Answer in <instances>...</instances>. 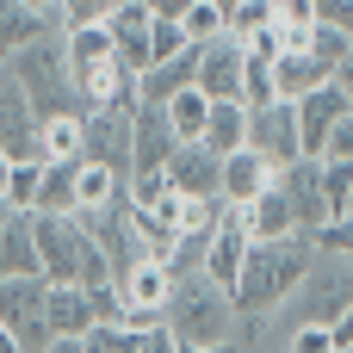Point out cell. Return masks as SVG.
<instances>
[{
	"label": "cell",
	"instance_id": "obj_1",
	"mask_svg": "<svg viewBox=\"0 0 353 353\" xmlns=\"http://www.w3.org/2000/svg\"><path fill=\"white\" fill-rule=\"evenodd\" d=\"M310 261H316V230L254 236V242H248V261H242V273H236V285H230L236 310H242V316H273V310L298 292V279H304Z\"/></svg>",
	"mask_w": 353,
	"mask_h": 353
},
{
	"label": "cell",
	"instance_id": "obj_2",
	"mask_svg": "<svg viewBox=\"0 0 353 353\" xmlns=\"http://www.w3.org/2000/svg\"><path fill=\"white\" fill-rule=\"evenodd\" d=\"M62 37H68V68H74V93H81L87 112H99V105H137V68L118 56L105 19L68 25Z\"/></svg>",
	"mask_w": 353,
	"mask_h": 353
},
{
	"label": "cell",
	"instance_id": "obj_3",
	"mask_svg": "<svg viewBox=\"0 0 353 353\" xmlns=\"http://www.w3.org/2000/svg\"><path fill=\"white\" fill-rule=\"evenodd\" d=\"M161 316H168V329H174V347H186V353L230 347V335H236V298H230V285H217L211 273L174 279Z\"/></svg>",
	"mask_w": 353,
	"mask_h": 353
},
{
	"label": "cell",
	"instance_id": "obj_4",
	"mask_svg": "<svg viewBox=\"0 0 353 353\" xmlns=\"http://www.w3.org/2000/svg\"><path fill=\"white\" fill-rule=\"evenodd\" d=\"M12 81L31 93L37 118H56V112H87L81 93H74V68H68V37L62 31H37L31 43H19L6 56Z\"/></svg>",
	"mask_w": 353,
	"mask_h": 353
},
{
	"label": "cell",
	"instance_id": "obj_5",
	"mask_svg": "<svg viewBox=\"0 0 353 353\" xmlns=\"http://www.w3.org/2000/svg\"><path fill=\"white\" fill-rule=\"evenodd\" d=\"M31 230H37V267L43 279H112V254L87 236V223L74 211H31Z\"/></svg>",
	"mask_w": 353,
	"mask_h": 353
},
{
	"label": "cell",
	"instance_id": "obj_6",
	"mask_svg": "<svg viewBox=\"0 0 353 353\" xmlns=\"http://www.w3.org/2000/svg\"><path fill=\"white\" fill-rule=\"evenodd\" d=\"M0 323L19 335V353H50V279L43 273H6L0 279Z\"/></svg>",
	"mask_w": 353,
	"mask_h": 353
},
{
	"label": "cell",
	"instance_id": "obj_7",
	"mask_svg": "<svg viewBox=\"0 0 353 353\" xmlns=\"http://www.w3.org/2000/svg\"><path fill=\"white\" fill-rule=\"evenodd\" d=\"M248 143L261 155H273L279 168L304 155V137H298V99H267V105H248Z\"/></svg>",
	"mask_w": 353,
	"mask_h": 353
},
{
	"label": "cell",
	"instance_id": "obj_8",
	"mask_svg": "<svg viewBox=\"0 0 353 353\" xmlns=\"http://www.w3.org/2000/svg\"><path fill=\"white\" fill-rule=\"evenodd\" d=\"M37 105H31V93L12 81V68L0 62V149L12 155V161H25V155H43V143H37Z\"/></svg>",
	"mask_w": 353,
	"mask_h": 353
},
{
	"label": "cell",
	"instance_id": "obj_9",
	"mask_svg": "<svg viewBox=\"0 0 353 353\" xmlns=\"http://www.w3.org/2000/svg\"><path fill=\"white\" fill-rule=\"evenodd\" d=\"M174 124H168V105L161 99H137V112H130V174H155V168H168V155H174Z\"/></svg>",
	"mask_w": 353,
	"mask_h": 353
},
{
	"label": "cell",
	"instance_id": "obj_10",
	"mask_svg": "<svg viewBox=\"0 0 353 353\" xmlns=\"http://www.w3.org/2000/svg\"><path fill=\"white\" fill-rule=\"evenodd\" d=\"M242 68H248V43L242 37H211L199 43V87L211 99H242Z\"/></svg>",
	"mask_w": 353,
	"mask_h": 353
},
{
	"label": "cell",
	"instance_id": "obj_11",
	"mask_svg": "<svg viewBox=\"0 0 353 353\" xmlns=\"http://www.w3.org/2000/svg\"><path fill=\"white\" fill-rule=\"evenodd\" d=\"M130 112H137V105H99V112H87V143H81V155H87V161H112L118 174H130Z\"/></svg>",
	"mask_w": 353,
	"mask_h": 353
},
{
	"label": "cell",
	"instance_id": "obj_12",
	"mask_svg": "<svg viewBox=\"0 0 353 353\" xmlns=\"http://www.w3.org/2000/svg\"><path fill=\"white\" fill-rule=\"evenodd\" d=\"M99 323V304H93V285L81 279H50V329L56 341H81L87 347V329ZM50 341V347H56Z\"/></svg>",
	"mask_w": 353,
	"mask_h": 353
},
{
	"label": "cell",
	"instance_id": "obj_13",
	"mask_svg": "<svg viewBox=\"0 0 353 353\" xmlns=\"http://www.w3.org/2000/svg\"><path fill=\"white\" fill-rule=\"evenodd\" d=\"M248 223H242V211L236 205H223V217H217V230H211V242H205V273L217 279V285H236V273H242V261H248Z\"/></svg>",
	"mask_w": 353,
	"mask_h": 353
},
{
	"label": "cell",
	"instance_id": "obj_14",
	"mask_svg": "<svg viewBox=\"0 0 353 353\" xmlns=\"http://www.w3.org/2000/svg\"><path fill=\"white\" fill-rule=\"evenodd\" d=\"M168 180H174V192H217V199H223V155L205 149L199 137H192V143H174Z\"/></svg>",
	"mask_w": 353,
	"mask_h": 353
},
{
	"label": "cell",
	"instance_id": "obj_15",
	"mask_svg": "<svg viewBox=\"0 0 353 353\" xmlns=\"http://www.w3.org/2000/svg\"><path fill=\"white\" fill-rule=\"evenodd\" d=\"M279 180V161L273 155H261L254 143H242V149H230L223 155V205H248L254 192H267Z\"/></svg>",
	"mask_w": 353,
	"mask_h": 353
},
{
	"label": "cell",
	"instance_id": "obj_16",
	"mask_svg": "<svg viewBox=\"0 0 353 353\" xmlns=\"http://www.w3.org/2000/svg\"><path fill=\"white\" fill-rule=\"evenodd\" d=\"M323 81H335V62H323L310 43H285V50L273 56V87H279V99H304V93L323 87Z\"/></svg>",
	"mask_w": 353,
	"mask_h": 353
},
{
	"label": "cell",
	"instance_id": "obj_17",
	"mask_svg": "<svg viewBox=\"0 0 353 353\" xmlns=\"http://www.w3.org/2000/svg\"><path fill=\"white\" fill-rule=\"evenodd\" d=\"M341 112H347L341 81H323V87H310V93L298 99V137H304V155H323V137L335 130Z\"/></svg>",
	"mask_w": 353,
	"mask_h": 353
},
{
	"label": "cell",
	"instance_id": "obj_18",
	"mask_svg": "<svg viewBox=\"0 0 353 353\" xmlns=\"http://www.w3.org/2000/svg\"><path fill=\"white\" fill-rule=\"evenodd\" d=\"M6 273H43L37 267V230H31V211L6 205L0 199V279Z\"/></svg>",
	"mask_w": 353,
	"mask_h": 353
},
{
	"label": "cell",
	"instance_id": "obj_19",
	"mask_svg": "<svg viewBox=\"0 0 353 353\" xmlns=\"http://www.w3.org/2000/svg\"><path fill=\"white\" fill-rule=\"evenodd\" d=\"M242 211V223H248V236H285V230H304L298 223V205H292V192L273 180L267 192H254L248 205H236Z\"/></svg>",
	"mask_w": 353,
	"mask_h": 353
},
{
	"label": "cell",
	"instance_id": "obj_20",
	"mask_svg": "<svg viewBox=\"0 0 353 353\" xmlns=\"http://www.w3.org/2000/svg\"><path fill=\"white\" fill-rule=\"evenodd\" d=\"M186 81H199V43H186L180 56L143 68V74H137V99H168V93H180Z\"/></svg>",
	"mask_w": 353,
	"mask_h": 353
},
{
	"label": "cell",
	"instance_id": "obj_21",
	"mask_svg": "<svg viewBox=\"0 0 353 353\" xmlns=\"http://www.w3.org/2000/svg\"><path fill=\"white\" fill-rule=\"evenodd\" d=\"M199 143L217 149V155L242 149V143H248V105H242V99H211V118H205V137H199Z\"/></svg>",
	"mask_w": 353,
	"mask_h": 353
},
{
	"label": "cell",
	"instance_id": "obj_22",
	"mask_svg": "<svg viewBox=\"0 0 353 353\" xmlns=\"http://www.w3.org/2000/svg\"><path fill=\"white\" fill-rule=\"evenodd\" d=\"M161 105H168V124H174V137H180V143L205 137V118H211V93H205L199 81H186L180 93H168Z\"/></svg>",
	"mask_w": 353,
	"mask_h": 353
},
{
	"label": "cell",
	"instance_id": "obj_23",
	"mask_svg": "<svg viewBox=\"0 0 353 353\" xmlns=\"http://www.w3.org/2000/svg\"><path fill=\"white\" fill-rule=\"evenodd\" d=\"M37 31H56L37 6H25V0H0V62L19 50V43H31Z\"/></svg>",
	"mask_w": 353,
	"mask_h": 353
},
{
	"label": "cell",
	"instance_id": "obj_24",
	"mask_svg": "<svg viewBox=\"0 0 353 353\" xmlns=\"http://www.w3.org/2000/svg\"><path fill=\"white\" fill-rule=\"evenodd\" d=\"M74 174H81V161H50V168H43L37 211H81V199H74Z\"/></svg>",
	"mask_w": 353,
	"mask_h": 353
},
{
	"label": "cell",
	"instance_id": "obj_25",
	"mask_svg": "<svg viewBox=\"0 0 353 353\" xmlns=\"http://www.w3.org/2000/svg\"><path fill=\"white\" fill-rule=\"evenodd\" d=\"M43 155H25V161H12V174H6V205H19V211H37V192H43Z\"/></svg>",
	"mask_w": 353,
	"mask_h": 353
},
{
	"label": "cell",
	"instance_id": "obj_26",
	"mask_svg": "<svg viewBox=\"0 0 353 353\" xmlns=\"http://www.w3.org/2000/svg\"><path fill=\"white\" fill-rule=\"evenodd\" d=\"M180 31H186L192 43H211V37H223V31H230V12H223L217 0H192V6L180 12Z\"/></svg>",
	"mask_w": 353,
	"mask_h": 353
},
{
	"label": "cell",
	"instance_id": "obj_27",
	"mask_svg": "<svg viewBox=\"0 0 353 353\" xmlns=\"http://www.w3.org/2000/svg\"><path fill=\"white\" fill-rule=\"evenodd\" d=\"M273 19H279V0H236V6H230V37L248 43V37H254L261 25H273Z\"/></svg>",
	"mask_w": 353,
	"mask_h": 353
},
{
	"label": "cell",
	"instance_id": "obj_28",
	"mask_svg": "<svg viewBox=\"0 0 353 353\" xmlns=\"http://www.w3.org/2000/svg\"><path fill=\"white\" fill-rule=\"evenodd\" d=\"M186 43H192V37L180 31V19H161V12H155V25H149V68L168 62V56H180Z\"/></svg>",
	"mask_w": 353,
	"mask_h": 353
},
{
	"label": "cell",
	"instance_id": "obj_29",
	"mask_svg": "<svg viewBox=\"0 0 353 353\" xmlns=\"http://www.w3.org/2000/svg\"><path fill=\"white\" fill-rule=\"evenodd\" d=\"M267 99H279V87H273V62L248 56V68H242V105H267Z\"/></svg>",
	"mask_w": 353,
	"mask_h": 353
},
{
	"label": "cell",
	"instance_id": "obj_30",
	"mask_svg": "<svg viewBox=\"0 0 353 353\" xmlns=\"http://www.w3.org/2000/svg\"><path fill=\"white\" fill-rule=\"evenodd\" d=\"M285 347L292 353H329L335 347V329H329V323H298V329L285 335Z\"/></svg>",
	"mask_w": 353,
	"mask_h": 353
},
{
	"label": "cell",
	"instance_id": "obj_31",
	"mask_svg": "<svg viewBox=\"0 0 353 353\" xmlns=\"http://www.w3.org/2000/svg\"><path fill=\"white\" fill-rule=\"evenodd\" d=\"M316 19H323V12H316V0H279V25H285V43H292V37H304Z\"/></svg>",
	"mask_w": 353,
	"mask_h": 353
},
{
	"label": "cell",
	"instance_id": "obj_32",
	"mask_svg": "<svg viewBox=\"0 0 353 353\" xmlns=\"http://www.w3.org/2000/svg\"><path fill=\"white\" fill-rule=\"evenodd\" d=\"M316 161H353V105L335 118V130L323 137V155H316Z\"/></svg>",
	"mask_w": 353,
	"mask_h": 353
},
{
	"label": "cell",
	"instance_id": "obj_33",
	"mask_svg": "<svg viewBox=\"0 0 353 353\" xmlns=\"http://www.w3.org/2000/svg\"><path fill=\"white\" fill-rule=\"evenodd\" d=\"M316 242H323V248H341V254H353V217H329V223L316 230Z\"/></svg>",
	"mask_w": 353,
	"mask_h": 353
},
{
	"label": "cell",
	"instance_id": "obj_34",
	"mask_svg": "<svg viewBox=\"0 0 353 353\" xmlns=\"http://www.w3.org/2000/svg\"><path fill=\"white\" fill-rule=\"evenodd\" d=\"M316 12H323L329 25H341V31L353 37V0H316Z\"/></svg>",
	"mask_w": 353,
	"mask_h": 353
},
{
	"label": "cell",
	"instance_id": "obj_35",
	"mask_svg": "<svg viewBox=\"0 0 353 353\" xmlns=\"http://www.w3.org/2000/svg\"><path fill=\"white\" fill-rule=\"evenodd\" d=\"M335 353H353V304L335 316Z\"/></svg>",
	"mask_w": 353,
	"mask_h": 353
},
{
	"label": "cell",
	"instance_id": "obj_36",
	"mask_svg": "<svg viewBox=\"0 0 353 353\" xmlns=\"http://www.w3.org/2000/svg\"><path fill=\"white\" fill-rule=\"evenodd\" d=\"M335 81H341V93H347V105H353V50L341 56V68H335Z\"/></svg>",
	"mask_w": 353,
	"mask_h": 353
},
{
	"label": "cell",
	"instance_id": "obj_37",
	"mask_svg": "<svg viewBox=\"0 0 353 353\" xmlns=\"http://www.w3.org/2000/svg\"><path fill=\"white\" fill-rule=\"evenodd\" d=\"M149 6H155V12H161V19H180V12H186V6H192V0H149Z\"/></svg>",
	"mask_w": 353,
	"mask_h": 353
},
{
	"label": "cell",
	"instance_id": "obj_38",
	"mask_svg": "<svg viewBox=\"0 0 353 353\" xmlns=\"http://www.w3.org/2000/svg\"><path fill=\"white\" fill-rule=\"evenodd\" d=\"M0 353H19V335H12L6 323H0Z\"/></svg>",
	"mask_w": 353,
	"mask_h": 353
},
{
	"label": "cell",
	"instance_id": "obj_39",
	"mask_svg": "<svg viewBox=\"0 0 353 353\" xmlns=\"http://www.w3.org/2000/svg\"><path fill=\"white\" fill-rule=\"evenodd\" d=\"M6 174H12V155L0 149V199H6Z\"/></svg>",
	"mask_w": 353,
	"mask_h": 353
},
{
	"label": "cell",
	"instance_id": "obj_40",
	"mask_svg": "<svg viewBox=\"0 0 353 353\" xmlns=\"http://www.w3.org/2000/svg\"><path fill=\"white\" fill-rule=\"evenodd\" d=\"M341 217H353V186H347V211H341Z\"/></svg>",
	"mask_w": 353,
	"mask_h": 353
}]
</instances>
